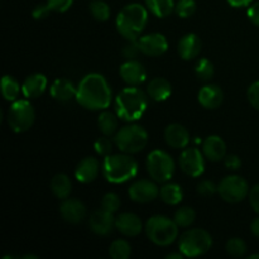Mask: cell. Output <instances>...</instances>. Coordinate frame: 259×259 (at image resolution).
I'll return each instance as SVG.
<instances>
[{
	"instance_id": "c3c4849f",
	"label": "cell",
	"mask_w": 259,
	"mask_h": 259,
	"mask_svg": "<svg viewBox=\"0 0 259 259\" xmlns=\"http://www.w3.org/2000/svg\"><path fill=\"white\" fill-rule=\"evenodd\" d=\"M250 230H252L253 235L259 238V218H255V219L253 220L252 224H250Z\"/></svg>"
},
{
	"instance_id": "ac0fdd59",
	"label": "cell",
	"mask_w": 259,
	"mask_h": 259,
	"mask_svg": "<svg viewBox=\"0 0 259 259\" xmlns=\"http://www.w3.org/2000/svg\"><path fill=\"white\" fill-rule=\"evenodd\" d=\"M201 47V39L196 34H194V33H189V34L184 35L180 39L179 46H177V51H179V55L182 60L190 61L194 60L195 57H197L200 55Z\"/></svg>"
},
{
	"instance_id": "8fae6325",
	"label": "cell",
	"mask_w": 259,
	"mask_h": 259,
	"mask_svg": "<svg viewBox=\"0 0 259 259\" xmlns=\"http://www.w3.org/2000/svg\"><path fill=\"white\" fill-rule=\"evenodd\" d=\"M204 157L197 148L185 149L180 156V167L187 176L199 177L205 171Z\"/></svg>"
},
{
	"instance_id": "4316f807",
	"label": "cell",
	"mask_w": 259,
	"mask_h": 259,
	"mask_svg": "<svg viewBox=\"0 0 259 259\" xmlns=\"http://www.w3.org/2000/svg\"><path fill=\"white\" fill-rule=\"evenodd\" d=\"M159 196H161L162 201L167 205H177L182 201L184 197V192L180 185L174 184V182H168V184L163 185L159 189Z\"/></svg>"
},
{
	"instance_id": "83f0119b",
	"label": "cell",
	"mask_w": 259,
	"mask_h": 259,
	"mask_svg": "<svg viewBox=\"0 0 259 259\" xmlns=\"http://www.w3.org/2000/svg\"><path fill=\"white\" fill-rule=\"evenodd\" d=\"M149 12L157 18H166L175 10L174 0H146Z\"/></svg>"
},
{
	"instance_id": "7dc6e473",
	"label": "cell",
	"mask_w": 259,
	"mask_h": 259,
	"mask_svg": "<svg viewBox=\"0 0 259 259\" xmlns=\"http://www.w3.org/2000/svg\"><path fill=\"white\" fill-rule=\"evenodd\" d=\"M227 2L230 7L243 8V7H249V5L252 4L253 0H227Z\"/></svg>"
},
{
	"instance_id": "277c9868",
	"label": "cell",
	"mask_w": 259,
	"mask_h": 259,
	"mask_svg": "<svg viewBox=\"0 0 259 259\" xmlns=\"http://www.w3.org/2000/svg\"><path fill=\"white\" fill-rule=\"evenodd\" d=\"M104 177L111 184H123L136 177L138 174V163L128 153L109 154L104 158L101 166Z\"/></svg>"
},
{
	"instance_id": "f907efd6",
	"label": "cell",
	"mask_w": 259,
	"mask_h": 259,
	"mask_svg": "<svg viewBox=\"0 0 259 259\" xmlns=\"http://www.w3.org/2000/svg\"><path fill=\"white\" fill-rule=\"evenodd\" d=\"M249 259H255V258H259V254H252V255H249V257H248Z\"/></svg>"
},
{
	"instance_id": "44dd1931",
	"label": "cell",
	"mask_w": 259,
	"mask_h": 259,
	"mask_svg": "<svg viewBox=\"0 0 259 259\" xmlns=\"http://www.w3.org/2000/svg\"><path fill=\"white\" fill-rule=\"evenodd\" d=\"M164 139L172 148H186L190 142V134L181 124H171L164 131Z\"/></svg>"
},
{
	"instance_id": "f35d334b",
	"label": "cell",
	"mask_w": 259,
	"mask_h": 259,
	"mask_svg": "<svg viewBox=\"0 0 259 259\" xmlns=\"http://www.w3.org/2000/svg\"><path fill=\"white\" fill-rule=\"evenodd\" d=\"M139 52H141V47H139L138 39L128 40V43L124 46L123 51H121V53H123L126 60H136Z\"/></svg>"
},
{
	"instance_id": "8d00e7d4",
	"label": "cell",
	"mask_w": 259,
	"mask_h": 259,
	"mask_svg": "<svg viewBox=\"0 0 259 259\" xmlns=\"http://www.w3.org/2000/svg\"><path fill=\"white\" fill-rule=\"evenodd\" d=\"M120 205V197L116 194H114V192H108V194L103 197V200H101V209L106 210V211L109 212H113V214L118 211Z\"/></svg>"
},
{
	"instance_id": "74e56055",
	"label": "cell",
	"mask_w": 259,
	"mask_h": 259,
	"mask_svg": "<svg viewBox=\"0 0 259 259\" xmlns=\"http://www.w3.org/2000/svg\"><path fill=\"white\" fill-rule=\"evenodd\" d=\"M94 148H95V152L99 154V156H109L111 153V149H113V142L108 138V136L100 137L95 141L94 143Z\"/></svg>"
},
{
	"instance_id": "f6af8a7d",
	"label": "cell",
	"mask_w": 259,
	"mask_h": 259,
	"mask_svg": "<svg viewBox=\"0 0 259 259\" xmlns=\"http://www.w3.org/2000/svg\"><path fill=\"white\" fill-rule=\"evenodd\" d=\"M50 12L51 9L47 4H40V5H37V7L33 9L32 14L33 17H34V19H45L46 17H48Z\"/></svg>"
},
{
	"instance_id": "f546056e",
	"label": "cell",
	"mask_w": 259,
	"mask_h": 259,
	"mask_svg": "<svg viewBox=\"0 0 259 259\" xmlns=\"http://www.w3.org/2000/svg\"><path fill=\"white\" fill-rule=\"evenodd\" d=\"M20 85L14 77L5 75L2 78V94L3 98L8 101H15L19 96Z\"/></svg>"
},
{
	"instance_id": "d6986e66",
	"label": "cell",
	"mask_w": 259,
	"mask_h": 259,
	"mask_svg": "<svg viewBox=\"0 0 259 259\" xmlns=\"http://www.w3.org/2000/svg\"><path fill=\"white\" fill-rule=\"evenodd\" d=\"M99 172H100V163L98 159L86 157L76 167L75 176L82 184H90L99 176Z\"/></svg>"
},
{
	"instance_id": "5b68a950",
	"label": "cell",
	"mask_w": 259,
	"mask_h": 259,
	"mask_svg": "<svg viewBox=\"0 0 259 259\" xmlns=\"http://www.w3.org/2000/svg\"><path fill=\"white\" fill-rule=\"evenodd\" d=\"M144 230L148 239L159 247L171 245L179 235V225L176 224V222L162 215L149 218Z\"/></svg>"
},
{
	"instance_id": "ffe728a7",
	"label": "cell",
	"mask_w": 259,
	"mask_h": 259,
	"mask_svg": "<svg viewBox=\"0 0 259 259\" xmlns=\"http://www.w3.org/2000/svg\"><path fill=\"white\" fill-rule=\"evenodd\" d=\"M202 152H204L205 158H207L209 161L219 162L225 158L227 146L219 136H209L202 143Z\"/></svg>"
},
{
	"instance_id": "b9f144b4",
	"label": "cell",
	"mask_w": 259,
	"mask_h": 259,
	"mask_svg": "<svg viewBox=\"0 0 259 259\" xmlns=\"http://www.w3.org/2000/svg\"><path fill=\"white\" fill-rule=\"evenodd\" d=\"M248 100L252 104L253 108L259 110V81L252 83L248 89Z\"/></svg>"
},
{
	"instance_id": "1f68e13d",
	"label": "cell",
	"mask_w": 259,
	"mask_h": 259,
	"mask_svg": "<svg viewBox=\"0 0 259 259\" xmlns=\"http://www.w3.org/2000/svg\"><path fill=\"white\" fill-rule=\"evenodd\" d=\"M195 73L201 81H210L214 77V63L207 58H200L195 66Z\"/></svg>"
},
{
	"instance_id": "7bdbcfd3",
	"label": "cell",
	"mask_w": 259,
	"mask_h": 259,
	"mask_svg": "<svg viewBox=\"0 0 259 259\" xmlns=\"http://www.w3.org/2000/svg\"><path fill=\"white\" fill-rule=\"evenodd\" d=\"M224 164L230 171H238L242 167V161H240V158L237 154H230V156L225 157Z\"/></svg>"
},
{
	"instance_id": "4fadbf2b",
	"label": "cell",
	"mask_w": 259,
	"mask_h": 259,
	"mask_svg": "<svg viewBox=\"0 0 259 259\" xmlns=\"http://www.w3.org/2000/svg\"><path fill=\"white\" fill-rule=\"evenodd\" d=\"M141 52L146 56L157 57L168 50V40L161 33H152L138 39Z\"/></svg>"
},
{
	"instance_id": "bcb514c9",
	"label": "cell",
	"mask_w": 259,
	"mask_h": 259,
	"mask_svg": "<svg viewBox=\"0 0 259 259\" xmlns=\"http://www.w3.org/2000/svg\"><path fill=\"white\" fill-rule=\"evenodd\" d=\"M248 17H249L250 22H252L253 24L259 27V2L250 5L249 9H248Z\"/></svg>"
},
{
	"instance_id": "2e32d148",
	"label": "cell",
	"mask_w": 259,
	"mask_h": 259,
	"mask_svg": "<svg viewBox=\"0 0 259 259\" xmlns=\"http://www.w3.org/2000/svg\"><path fill=\"white\" fill-rule=\"evenodd\" d=\"M60 212L67 223L78 224L85 219L86 206L77 199H66L60 206Z\"/></svg>"
},
{
	"instance_id": "484cf974",
	"label": "cell",
	"mask_w": 259,
	"mask_h": 259,
	"mask_svg": "<svg viewBox=\"0 0 259 259\" xmlns=\"http://www.w3.org/2000/svg\"><path fill=\"white\" fill-rule=\"evenodd\" d=\"M51 190L57 199L66 200L72 191V182L67 175L58 174L51 180Z\"/></svg>"
},
{
	"instance_id": "7a4b0ae2",
	"label": "cell",
	"mask_w": 259,
	"mask_h": 259,
	"mask_svg": "<svg viewBox=\"0 0 259 259\" xmlns=\"http://www.w3.org/2000/svg\"><path fill=\"white\" fill-rule=\"evenodd\" d=\"M118 118L124 121H136L143 116L148 108V96L137 86L125 88L118 94L114 103Z\"/></svg>"
},
{
	"instance_id": "30bf717a",
	"label": "cell",
	"mask_w": 259,
	"mask_h": 259,
	"mask_svg": "<svg viewBox=\"0 0 259 259\" xmlns=\"http://www.w3.org/2000/svg\"><path fill=\"white\" fill-rule=\"evenodd\" d=\"M249 185L247 180L238 175H230L223 179L218 185V192L224 201L237 204L249 195Z\"/></svg>"
},
{
	"instance_id": "cb8c5ba5",
	"label": "cell",
	"mask_w": 259,
	"mask_h": 259,
	"mask_svg": "<svg viewBox=\"0 0 259 259\" xmlns=\"http://www.w3.org/2000/svg\"><path fill=\"white\" fill-rule=\"evenodd\" d=\"M50 93L53 99L65 103V101L71 100L72 98H76L77 89L75 88L72 81L67 80V78H57L51 86Z\"/></svg>"
},
{
	"instance_id": "f1b7e54d",
	"label": "cell",
	"mask_w": 259,
	"mask_h": 259,
	"mask_svg": "<svg viewBox=\"0 0 259 259\" xmlns=\"http://www.w3.org/2000/svg\"><path fill=\"white\" fill-rule=\"evenodd\" d=\"M118 115L111 111H103L98 118V126L104 136H113L118 129Z\"/></svg>"
},
{
	"instance_id": "ab89813d",
	"label": "cell",
	"mask_w": 259,
	"mask_h": 259,
	"mask_svg": "<svg viewBox=\"0 0 259 259\" xmlns=\"http://www.w3.org/2000/svg\"><path fill=\"white\" fill-rule=\"evenodd\" d=\"M218 191V186L210 180H204L197 185V192L201 196H211Z\"/></svg>"
},
{
	"instance_id": "7402d4cb",
	"label": "cell",
	"mask_w": 259,
	"mask_h": 259,
	"mask_svg": "<svg viewBox=\"0 0 259 259\" xmlns=\"http://www.w3.org/2000/svg\"><path fill=\"white\" fill-rule=\"evenodd\" d=\"M47 88V78L42 73H33L28 76L22 85V93L27 99L39 98Z\"/></svg>"
},
{
	"instance_id": "6da1fadb",
	"label": "cell",
	"mask_w": 259,
	"mask_h": 259,
	"mask_svg": "<svg viewBox=\"0 0 259 259\" xmlns=\"http://www.w3.org/2000/svg\"><path fill=\"white\" fill-rule=\"evenodd\" d=\"M111 88L100 73H89L78 83L76 100L88 110H104L111 103Z\"/></svg>"
},
{
	"instance_id": "4dcf8cb0",
	"label": "cell",
	"mask_w": 259,
	"mask_h": 259,
	"mask_svg": "<svg viewBox=\"0 0 259 259\" xmlns=\"http://www.w3.org/2000/svg\"><path fill=\"white\" fill-rule=\"evenodd\" d=\"M109 254L114 259H128L132 254V247L126 240H114L109 248Z\"/></svg>"
},
{
	"instance_id": "681fc988",
	"label": "cell",
	"mask_w": 259,
	"mask_h": 259,
	"mask_svg": "<svg viewBox=\"0 0 259 259\" xmlns=\"http://www.w3.org/2000/svg\"><path fill=\"white\" fill-rule=\"evenodd\" d=\"M184 257L185 255L180 252V253H172V254H168L167 255V259H182Z\"/></svg>"
},
{
	"instance_id": "d6a6232c",
	"label": "cell",
	"mask_w": 259,
	"mask_h": 259,
	"mask_svg": "<svg viewBox=\"0 0 259 259\" xmlns=\"http://www.w3.org/2000/svg\"><path fill=\"white\" fill-rule=\"evenodd\" d=\"M91 15L99 22H105L110 18V8L103 0H94L89 5Z\"/></svg>"
},
{
	"instance_id": "9a60e30c",
	"label": "cell",
	"mask_w": 259,
	"mask_h": 259,
	"mask_svg": "<svg viewBox=\"0 0 259 259\" xmlns=\"http://www.w3.org/2000/svg\"><path fill=\"white\" fill-rule=\"evenodd\" d=\"M91 232L98 235H109L113 232V228L115 227V219L113 217V212H109L106 210H96L89 219Z\"/></svg>"
},
{
	"instance_id": "52a82bcc",
	"label": "cell",
	"mask_w": 259,
	"mask_h": 259,
	"mask_svg": "<svg viewBox=\"0 0 259 259\" xmlns=\"http://www.w3.org/2000/svg\"><path fill=\"white\" fill-rule=\"evenodd\" d=\"M212 245V238L204 229H190L181 235L179 242L180 252L187 258L204 255Z\"/></svg>"
},
{
	"instance_id": "836d02e7",
	"label": "cell",
	"mask_w": 259,
	"mask_h": 259,
	"mask_svg": "<svg viewBox=\"0 0 259 259\" xmlns=\"http://www.w3.org/2000/svg\"><path fill=\"white\" fill-rule=\"evenodd\" d=\"M225 249H227L228 254H229L230 257L240 258L243 257V255H245L248 248L247 243L243 239H240V238H232V239H229L227 242Z\"/></svg>"
},
{
	"instance_id": "e575fe53",
	"label": "cell",
	"mask_w": 259,
	"mask_h": 259,
	"mask_svg": "<svg viewBox=\"0 0 259 259\" xmlns=\"http://www.w3.org/2000/svg\"><path fill=\"white\" fill-rule=\"evenodd\" d=\"M195 218H196V212L191 207H181L175 212L174 220L179 227L187 228L195 222Z\"/></svg>"
},
{
	"instance_id": "60d3db41",
	"label": "cell",
	"mask_w": 259,
	"mask_h": 259,
	"mask_svg": "<svg viewBox=\"0 0 259 259\" xmlns=\"http://www.w3.org/2000/svg\"><path fill=\"white\" fill-rule=\"evenodd\" d=\"M73 0H47V5L52 12L63 13L68 10L72 5Z\"/></svg>"
},
{
	"instance_id": "603a6c76",
	"label": "cell",
	"mask_w": 259,
	"mask_h": 259,
	"mask_svg": "<svg viewBox=\"0 0 259 259\" xmlns=\"http://www.w3.org/2000/svg\"><path fill=\"white\" fill-rule=\"evenodd\" d=\"M197 99L204 108L218 109L224 100V94L218 85H206L199 91Z\"/></svg>"
},
{
	"instance_id": "3957f363",
	"label": "cell",
	"mask_w": 259,
	"mask_h": 259,
	"mask_svg": "<svg viewBox=\"0 0 259 259\" xmlns=\"http://www.w3.org/2000/svg\"><path fill=\"white\" fill-rule=\"evenodd\" d=\"M148 22V12L138 3L125 5L119 12L115 24L118 32L128 40L139 39Z\"/></svg>"
},
{
	"instance_id": "ee69618b",
	"label": "cell",
	"mask_w": 259,
	"mask_h": 259,
	"mask_svg": "<svg viewBox=\"0 0 259 259\" xmlns=\"http://www.w3.org/2000/svg\"><path fill=\"white\" fill-rule=\"evenodd\" d=\"M249 201L253 210L259 215V184L255 185L249 191Z\"/></svg>"
},
{
	"instance_id": "e0dca14e",
	"label": "cell",
	"mask_w": 259,
	"mask_h": 259,
	"mask_svg": "<svg viewBox=\"0 0 259 259\" xmlns=\"http://www.w3.org/2000/svg\"><path fill=\"white\" fill-rule=\"evenodd\" d=\"M115 228L125 237H137L138 234H141L143 224L136 214L123 212L115 219Z\"/></svg>"
},
{
	"instance_id": "7c38bea8",
	"label": "cell",
	"mask_w": 259,
	"mask_h": 259,
	"mask_svg": "<svg viewBox=\"0 0 259 259\" xmlns=\"http://www.w3.org/2000/svg\"><path fill=\"white\" fill-rule=\"evenodd\" d=\"M129 196L133 201L147 204V202L154 201L159 196V189L153 181L139 180L129 187Z\"/></svg>"
},
{
	"instance_id": "d590c367",
	"label": "cell",
	"mask_w": 259,
	"mask_h": 259,
	"mask_svg": "<svg viewBox=\"0 0 259 259\" xmlns=\"http://www.w3.org/2000/svg\"><path fill=\"white\" fill-rule=\"evenodd\" d=\"M175 12L180 18H189L196 12V2L195 0H179L175 7Z\"/></svg>"
},
{
	"instance_id": "9c48e42d",
	"label": "cell",
	"mask_w": 259,
	"mask_h": 259,
	"mask_svg": "<svg viewBox=\"0 0 259 259\" xmlns=\"http://www.w3.org/2000/svg\"><path fill=\"white\" fill-rule=\"evenodd\" d=\"M147 171L156 182H168L175 174V162L167 152L156 149L147 157Z\"/></svg>"
},
{
	"instance_id": "5bb4252c",
	"label": "cell",
	"mask_w": 259,
	"mask_h": 259,
	"mask_svg": "<svg viewBox=\"0 0 259 259\" xmlns=\"http://www.w3.org/2000/svg\"><path fill=\"white\" fill-rule=\"evenodd\" d=\"M120 76L129 86H138L147 78L144 66L137 60H128L120 66Z\"/></svg>"
},
{
	"instance_id": "d4e9b609",
	"label": "cell",
	"mask_w": 259,
	"mask_h": 259,
	"mask_svg": "<svg viewBox=\"0 0 259 259\" xmlns=\"http://www.w3.org/2000/svg\"><path fill=\"white\" fill-rule=\"evenodd\" d=\"M147 93H148L149 98L153 99L154 101H164L171 96L172 85L166 78L156 77L149 82Z\"/></svg>"
},
{
	"instance_id": "8992f818",
	"label": "cell",
	"mask_w": 259,
	"mask_h": 259,
	"mask_svg": "<svg viewBox=\"0 0 259 259\" xmlns=\"http://www.w3.org/2000/svg\"><path fill=\"white\" fill-rule=\"evenodd\" d=\"M114 143L123 153L134 154L143 151L148 143V133L142 126L132 124L123 126L114 136Z\"/></svg>"
},
{
	"instance_id": "ba28073f",
	"label": "cell",
	"mask_w": 259,
	"mask_h": 259,
	"mask_svg": "<svg viewBox=\"0 0 259 259\" xmlns=\"http://www.w3.org/2000/svg\"><path fill=\"white\" fill-rule=\"evenodd\" d=\"M35 120V111L28 100H15L8 111L7 121L15 133H23L32 128Z\"/></svg>"
}]
</instances>
